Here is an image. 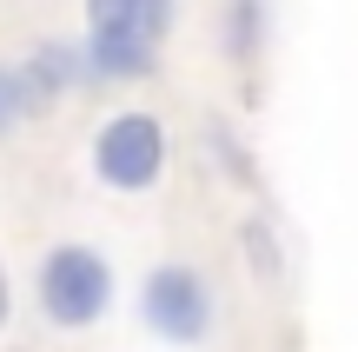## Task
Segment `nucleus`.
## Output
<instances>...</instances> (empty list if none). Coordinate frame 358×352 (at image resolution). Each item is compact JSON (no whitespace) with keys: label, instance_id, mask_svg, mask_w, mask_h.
<instances>
[{"label":"nucleus","instance_id":"nucleus-1","mask_svg":"<svg viewBox=\"0 0 358 352\" xmlns=\"http://www.w3.org/2000/svg\"><path fill=\"white\" fill-rule=\"evenodd\" d=\"M120 300V273L93 239H53L34 260V306L53 332H93L106 326Z\"/></svg>","mask_w":358,"mask_h":352},{"label":"nucleus","instance_id":"nucleus-2","mask_svg":"<svg viewBox=\"0 0 358 352\" xmlns=\"http://www.w3.org/2000/svg\"><path fill=\"white\" fill-rule=\"evenodd\" d=\"M87 173L100 193L113 199H140V193H159L173 173V133L153 106H113V113L93 127L87 140Z\"/></svg>","mask_w":358,"mask_h":352},{"label":"nucleus","instance_id":"nucleus-3","mask_svg":"<svg viewBox=\"0 0 358 352\" xmlns=\"http://www.w3.org/2000/svg\"><path fill=\"white\" fill-rule=\"evenodd\" d=\"M140 326L146 339L173 346V352H199L219 339V286L199 273L192 260H159L140 279Z\"/></svg>","mask_w":358,"mask_h":352},{"label":"nucleus","instance_id":"nucleus-4","mask_svg":"<svg viewBox=\"0 0 358 352\" xmlns=\"http://www.w3.org/2000/svg\"><path fill=\"white\" fill-rule=\"evenodd\" d=\"M159 47H166V34L140 13V0H87V34H80L87 80L133 87L159 66Z\"/></svg>","mask_w":358,"mask_h":352},{"label":"nucleus","instance_id":"nucleus-5","mask_svg":"<svg viewBox=\"0 0 358 352\" xmlns=\"http://www.w3.org/2000/svg\"><path fill=\"white\" fill-rule=\"evenodd\" d=\"M13 66H20V80H27L40 113L87 87V53H80V40H40V47H27V60H13Z\"/></svg>","mask_w":358,"mask_h":352},{"label":"nucleus","instance_id":"nucleus-6","mask_svg":"<svg viewBox=\"0 0 358 352\" xmlns=\"http://www.w3.org/2000/svg\"><path fill=\"white\" fill-rule=\"evenodd\" d=\"M226 53L239 66L266 53V0H226Z\"/></svg>","mask_w":358,"mask_h":352},{"label":"nucleus","instance_id":"nucleus-7","mask_svg":"<svg viewBox=\"0 0 358 352\" xmlns=\"http://www.w3.org/2000/svg\"><path fill=\"white\" fill-rule=\"evenodd\" d=\"M27 120H40V106H34V93H27L20 66H13V60H0V146H7L13 133L27 127Z\"/></svg>","mask_w":358,"mask_h":352},{"label":"nucleus","instance_id":"nucleus-8","mask_svg":"<svg viewBox=\"0 0 358 352\" xmlns=\"http://www.w3.org/2000/svg\"><path fill=\"white\" fill-rule=\"evenodd\" d=\"M13 326V273H7V260H0V332Z\"/></svg>","mask_w":358,"mask_h":352}]
</instances>
